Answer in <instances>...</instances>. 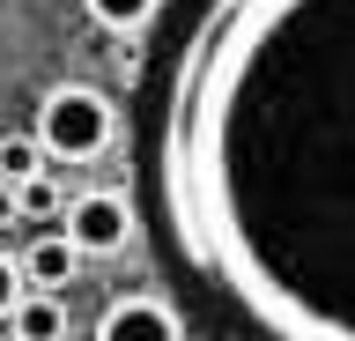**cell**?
<instances>
[{"label": "cell", "instance_id": "1", "mask_svg": "<svg viewBox=\"0 0 355 341\" xmlns=\"http://www.w3.org/2000/svg\"><path fill=\"white\" fill-rule=\"evenodd\" d=\"M155 185L185 267L266 341H355V0H215Z\"/></svg>", "mask_w": 355, "mask_h": 341}, {"label": "cell", "instance_id": "2", "mask_svg": "<svg viewBox=\"0 0 355 341\" xmlns=\"http://www.w3.org/2000/svg\"><path fill=\"white\" fill-rule=\"evenodd\" d=\"M30 134L44 141V156L52 163H96L119 134V112H111L104 90H89V82H60V90L37 97V119H30Z\"/></svg>", "mask_w": 355, "mask_h": 341}, {"label": "cell", "instance_id": "3", "mask_svg": "<svg viewBox=\"0 0 355 341\" xmlns=\"http://www.w3.org/2000/svg\"><path fill=\"white\" fill-rule=\"evenodd\" d=\"M67 238H74V252L82 260H96V252H126V238H133V208H126V193L119 185H89V193H74L67 201Z\"/></svg>", "mask_w": 355, "mask_h": 341}, {"label": "cell", "instance_id": "4", "mask_svg": "<svg viewBox=\"0 0 355 341\" xmlns=\"http://www.w3.org/2000/svg\"><path fill=\"white\" fill-rule=\"evenodd\" d=\"M89 341H185V319L155 290H133V297H111L96 312V334Z\"/></svg>", "mask_w": 355, "mask_h": 341}, {"label": "cell", "instance_id": "5", "mask_svg": "<svg viewBox=\"0 0 355 341\" xmlns=\"http://www.w3.org/2000/svg\"><path fill=\"white\" fill-rule=\"evenodd\" d=\"M15 260H22V282H30V290H60V297H67V282L82 274V252H74L67 230H37Z\"/></svg>", "mask_w": 355, "mask_h": 341}, {"label": "cell", "instance_id": "6", "mask_svg": "<svg viewBox=\"0 0 355 341\" xmlns=\"http://www.w3.org/2000/svg\"><path fill=\"white\" fill-rule=\"evenodd\" d=\"M8 334H15V341H67V334H74V319H67L60 290H30L15 312H8Z\"/></svg>", "mask_w": 355, "mask_h": 341}, {"label": "cell", "instance_id": "7", "mask_svg": "<svg viewBox=\"0 0 355 341\" xmlns=\"http://www.w3.org/2000/svg\"><path fill=\"white\" fill-rule=\"evenodd\" d=\"M15 215L22 223H67V193L52 171H37V178H22L15 185Z\"/></svg>", "mask_w": 355, "mask_h": 341}, {"label": "cell", "instance_id": "8", "mask_svg": "<svg viewBox=\"0 0 355 341\" xmlns=\"http://www.w3.org/2000/svg\"><path fill=\"white\" fill-rule=\"evenodd\" d=\"M37 171H52V156H44L37 134H0V178L22 185V178H37Z\"/></svg>", "mask_w": 355, "mask_h": 341}, {"label": "cell", "instance_id": "9", "mask_svg": "<svg viewBox=\"0 0 355 341\" xmlns=\"http://www.w3.org/2000/svg\"><path fill=\"white\" fill-rule=\"evenodd\" d=\"M155 8H163V0H82V15L96 30H111V38H126V30H141L155 15Z\"/></svg>", "mask_w": 355, "mask_h": 341}, {"label": "cell", "instance_id": "10", "mask_svg": "<svg viewBox=\"0 0 355 341\" xmlns=\"http://www.w3.org/2000/svg\"><path fill=\"white\" fill-rule=\"evenodd\" d=\"M22 297H30V282H22V260H15V252H0V319L15 312Z\"/></svg>", "mask_w": 355, "mask_h": 341}, {"label": "cell", "instance_id": "11", "mask_svg": "<svg viewBox=\"0 0 355 341\" xmlns=\"http://www.w3.org/2000/svg\"><path fill=\"white\" fill-rule=\"evenodd\" d=\"M0 223H15V185L0 178Z\"/></svg>", "mask_w": 355, "mask_h": 341}]
</instances>
